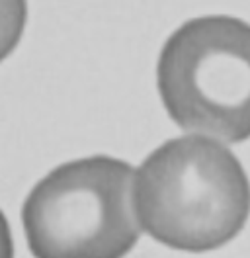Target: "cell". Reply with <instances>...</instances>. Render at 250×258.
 Instances as JSON below:
<instances>
[{"label":"cell","instance_id":"1","mask_svg":"<svg viewBox=\"0 0 250 258\" xmlns=\"http://www.w3.org/2000/svg\"><path fill=\"white\" fill-rule=\"evenodd\" d=\"M133 211L141 231L184 252L233 241L250 215V182L217 139L182 135L156 147L135 168Z\"/></svg>","mask_w":250,"mask_h":258},{"label":"cell","instance_id":"5","mask_svg":"<svg viewBox=\"0 0 250 258\" xmlns=\"http://www.w3.org/2000/svg\"><path fill=\"white\" fill-rule=\"evenodd\" d=\"M0 258H14V239L6 215L0 211Z\"/></svg>","mask_w":250,"mask_h":258},{"label":"cell","instance_id":"4","mask_svg":"<svg viewBox=\"0 0 250 258\" xmlns=\"http://www.w3.org/2000/svg\"><path fill=\"white\" fill-rule=\"evenodd\" d=\"M28 20V4L20 0H0V63L18 47Z\"/></svg>","mask_w":250,"mask_h":258},{"label":"cell","instance_id":"2","mask_svg":"<svg viewBox=\"0 0 250 258\" xmlns=\"http://www.w3.org/2000/svg\"><path fill=\"white\" fill-rule=\"evenodd\" d=\"M135 168L94 155L59 164L28 194L22 225L33 258H123L141 237Z\"/></svg>","mask_w":250,"mask_h":258},{"label":"cell","instance_id":"3","mask_svg":"<svg viewBox=\"0 0 250 258\" xmlns=\"http://www.w3.org/2000/svg\"><path fill=\"white\" fill-rule=\"evenodd\" d=\"M156 86L170 119L188 135L250 139V24L233 16L186 22L158 55Z\"/></svg>","mask_w":250,"mask_h":258}]
</instances>
